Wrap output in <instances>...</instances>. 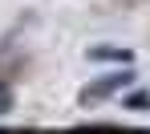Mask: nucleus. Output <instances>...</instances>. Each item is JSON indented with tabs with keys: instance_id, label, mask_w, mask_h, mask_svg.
Here are the masks:
<instances>
[{
	"instance_id": "4",
	"label": "nucleus",
	"mask_w": 150,
	"mask_h": 134,
	"mask_svg": "<svg viewBox=\"0 0 150 134\" xmlns=\"http://www.w3.org/2000/svg\"><path fill=\"white\" fill-rule=\"evenodd\" d=\"M118 4H122V8H134V4H142V0H118Z\"/></svg>"
},
{
	"instance_id": "3",
	"label": "nucleus",
	"mask_w": 150,
	"mask_h": 134,
	"mask_svg": "<svg viewBox=\"0 0 150 134\" xmlns=\"http://www.w3.org/2000/svg\"><path fill=\"white\" fill-rule=\"evenodd\" d=\"M12 106V98H8V89H4V85H0V114H4V110Z\"/></svg>"
},
{
	"instance_id": "1",
	"label": "nucleus",
	"mask_w": 150,
	"mask_h": 134,
	"mask_svg": "<svg viewBox=\"0 0 150 134\" xmlns=\"http://www.w3.org/2000/svg\"><path fill=\"white\" fill-rule=\"evenodd\" d=\"M134 81V73H110V77H101V81H93L81 98L85 102H93V98H105V94H114V89H122V85H130Z\"/></svg>"
},
{
	"instance_id": "2",
	"label": "nucleus",
	"mask_w": 150,
	"mask_h": 134,
	"mask_svg": "<svg viewBox=\"0 0 150 134\" xmlns=\"http://www.w3.org/2000/svg\"><path fill=\"white\" fill-rule=\"evenodd\" d=\"M89 57L93 61H130V53H122V49H89Z\"/></svg>"
}]
</instances>
